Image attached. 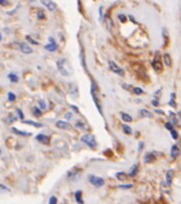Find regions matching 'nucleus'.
Masks as SVG:
<instances>
[{"mask_svg":"<svg viewBox=\"0 0 181 204\" xmlns=\"http://www.w3.org/2000/svg\"><path fill=\"white\" fill-rule=\"evenodd\" d=\"M57 69H58L60 72L66 77L71 75V67H70V65L67 64V61H66L65 59L57 60Z\"/></svg>","mask_w":181,"mask_h":204,"instance_id":"f257e3e1","label":"nucleus"},{"mask_svg":"<svg viewBox=\"0 0 181 204\" xmlns=\"http://www.w3.org/2000/svg\"><path fill=\"white\" fill-rule=\"evenodd\" d=\"M97 92H98L97 86H96V83H94V82H92V86H90V95H92V98H93L94 103H96V107H97V109H98L99 113H101V115H103V110H102L101 101H99L98 96H97Z\"/></svg>","mask_w":181,"mask_h":204,"instance_id":"f03ea898","label":"nucleus"},{"mask_svg":"<svg viewBox=\"0 0 181 204\" xmlns=\"http://www.w3.org/2000/svg\"><path fill=\"white\" fill-rule=\"evenodd\" d=\"M81 141H82L83 143H86V145H87L88 147H90V148H96V147H97V141H96L94 136L89 135V133L83 135V136L81 137Z\"/></svg>","mask_w":181,"mask_h":204,"instance_id":"7ed1b4c3","label":"nucleus"},{"mask_svg":"<svg viewBox=\"0 0 181 204\" xmlns=\"http://www.w3.org/2000/svg\"><path fill=\"white\" fill-rule=\"evenodd\" d=\"M88 182L94 185V187H102L104 185V179L101 178V177H97V176H93V174H89L88 176Z\"/></svg>","mask_w":181,"mask_h":204,"instance_id":"20e7f679","label":"nucleus"},{"mask_svg":"<svg viewBox=\"0 0 181 204\" xmlns=\"http://www.w3.org/2000/svg\"><path fill=\"white\" fill-rule=\"evenodd\" d=\"M16 46L17 49L20 51H22V54H26V55H30V54H32V49L27 44H24V43H16Z\"/></svg>","mask_w":181,"mask_h":204,"instance_id":"39448f33","label":"nucleus"},{"mask_svg":"<svg viewBox=\"0 0 181 204\" xmlns=\"http://www.w3.org/2000/svg\"><path fill=\"white\" fill-rule=\"evenodd\" d=\"M108 64H109V69L113 71L114 74H117V75H119V76H123V75H124V71L120 69L119 66H118L116 62H114V61H109Z\"/></svg>","mask_w":181,"mask_h":204,"instance_id":"423d86ee","label":"nucleus"},{"mask_svg":"<svg viewBox=\"0 0 181 204\" xmlns=\"http://www.w3.org/2000/svg\"><path fill=\"white\" fill-rule=\"evenodd\" d=\"M49 41H50V44H47V45H45V49L47 50V51H56L57 50V44H56V40L53 39L52 36H50L49 38Z\"/></svg>","mask_w":181,"mask_h":204,"instance_id":"0eeeda50","label":"nucleus"},{"mask_svg":"<svg viewBox=\"0 0 181 204\" xmlns=\"http://www.w3.org/2000/svg\"><path fill=\"white\" fill-rule=\"evenodd\" d=\"M40 1H41V4L44 5V7H46L50 11H55V10H56V8H57V7H56V4L53 3L52 0H40Z\"/></svg>","mask_w":181,"mask_h":204,"instance_id":"6e6552de","label":"nucleus"},{"mask_svg":"<svg viewBox=\"0 0 181 204\" xmlns=\"http://www.w3.org/2000/svg\"><path fill=\"white\" fill-rule=\"evenodd\" d=\"M152 66H153V69L155 71H161L162 70V65H161V61L158 59V57H155L153 61H152Z\"/></svg>","mask_w":181,"mask_h":204,"instance_id":"1a4fd4ad","label":"nucleus"},{"mask_svg":"<svg viewBox=\"0 0 181 204\" xmlns=\"http://www.w3.org/2000/svg\"><path fill=\"white\" fill-rule=\"evenodd\" d=\"M36 140H37L39 142H41V143H44V145H49L50 143V137L45 136V135H37L36 136Z\"/></svg>","mask_w":181,"mask_h":204,"instance_id":"9d476101","label":"nucleus"},{"mask_svg":"<svg viewBox=\"0 0 181 204\" xmlns=\"http://www.w3.org/2000/svg\"><path fill=\"white\" fill-rule=\"evenodd\" d=\"M56 127L60 128V129H71L70 123L65 122V121H57L56 122Z\"/></svg>","mask_w":181,"mask_h":204,"instance_id":"9b49d317","label":"nucleus"},{"mask_svg":"<svg viewBox=\"0 0 181 204\" xmlns=\"http://www.w3.org/2000/svg\"><path fill=\"white\" fill-rule=\"evenodd\" d=\"M179 153H180V149H179V147H177V145H172V147H171V151H170V156H171V158H176L177 156H179Z\"/></svg>","mask_w":181,"mask_h":204,"instance_id":"f8f14e48","label":"nucleus"},{"mask_svg":"<svg viewBox=\"0 0 181 204\" xmlns=\"http://www.w3.org/2000/svg\"><path fill=\"white\" fill-rule=\"evenodd\" d=\"M154 161H155V153L149 152L145 154V157H144V162H145V163H152Z\"/></svg>","mask_w":181,"mask_h":204,"instance_id":"ddd939ff","label":"nucleus"},{"mask_svg":"<svg viewBox=\"0 0 181 204\" xmlns=\"http://www.w3.org/2000/svg\"><path fill=\"white\" fill-rule=\"evenodd\" d=\"M11 132H14L15 135H17V136H30L31 133L30 132H25V131H19L17 128H15V127H13L11 128Z\"/></svg>","mask_w":181,"mask_h":204,"instance_id":"4468645a","label":"nucleus"},{"mask_svg":"<svg viewBox=\"0 0 181 204\" xmlns=\"http://www.w3.org/2000/svg\"><path fill=\"white\" fill-rule=\"evenodd\" d=\"M120 117H122V119L124 122H131L133 121L131 116H129L128 113H125V112H120Z\"/></svg>","mask_w":181,"mask_h":204,"instance_id":"2eb2a0df","label":"nucleus"},{"mask_svg":"<svg viewBox=\"0 0 181 204\" xmlns=\"http://www.w3.org/2000/svg\"><path fill=\"white\" fill-rule=\"evenodd\" d=\"M75 198H76V202L77 203H81V204L84 203L83 199H82V192L81 190H77L76 192V193H75Z\"/></svg>","mask_w":181,"mask_h":204,"instance_id":"dca6fc26","label":"nucleus"},{"mask_svg":"<svg viewBox=\"0 0 181 204\" xmlns=\"http://www.w3.org/2000/svg\"><path fill=\"white\" fill-rule=\"evenodd\" d=\"M172 176H174V172H172V171H167V173H166V184H167V185L171 184Z\"/></svg>","mask_w":181,"mask_h":204,"instance_id":"f3484780","label":"nucleus"},{"mask_svg":"<svg viewBox=\"0 0 181 204\" xmlns=\"http://www.w3.org/2000/svg\"><path fill=\"white\" fill-rule=\"evenodd\" d=\"M122 128H123V131H124V133H125V135H131V133H133V129L129 127L128 124L123 123V124H122Z\"/></svg>","mask_w":181,"mask_h":204,"instance_id":"a211bd4d","label":"nucleus"},{"mask_svg":"<svg viewBox=\"0 0 181 204\" xmlns=\"http://www.w3.org/2000/svg\"><path fill=\"white\" fill-rule=\"evenodd\" d=\"M164 62H165L166 66H171L172 61H171V57H170L169 54H164Z\"/></svg>","mask_w":181,"mask_h":204,"instance_id":"6ab92c4d","label":"nucleus"},{"mask_svg":"<svg viewBox=\"0 0 181 204\" xmlns=\"http://www.w3.org/2000/svg\"><path fill=\"white\" fill-rule=\"evenodd\" d=\"M8 77H9V80H10L11 82H17V81H19V76H17L16 74H13V72H11V74L8 75Z\"/></svg>","mask_w":181,"mask_h":204,"instance_id":"aec40b11","label":"nucleus"},{"mask_svg":"<svg viewBox=\"0 0 181 204\" xmlns=\"http://www.w3.org/2000/svg\"><path fill=\"white\" fill-rule=\"evenodd\" d=\"M22 122L26 123V124L35 126V127H37V128H41V127H42V123H39V122H34V121H22Z\"/></svg>","mask_w":181,"mask_h":204,"instance_id":"412c9836","label":"nucleus"},{"mask_svg":"<svg viewBox=\"0 0 181 204\" xmlns=\"http://www.w3.org/2000/svg\"><path fill=\"white\" fill-rule=\"evenodd\" d=\"M136 173H138V164H134V167L131 168L130 173H128V177H134Z\"/></svg>","mask_w":181,"mask_h":204,"instance_id":"4be33fe9","label":"nucleus"},{"mask_svg":"<svg viewBox=\"0 0 181 204\" xmlns=\"http://www.w3.org/2000/svg\"><path fill=\"white\" fill-rule=\"evenodd\" d=\"M106 22H107V27H108V30H112V27H113V20H111V17H109V16H107V17H106Z\"/></svg>","mask_w":181,"mask_h":204,"instance_id":"5701e85b","label":"nucleus"},{"mask_svg":"<svg viewBox=\"0 0 181 204\" xmlns=\"http://www.w3.org/2000/svg\"><path fill=\"white\" fill-rule=\"evenodd\" d=\"M32 115L36 117H40L41 116V110L37 109V107H32Z\"/></svg>","mask_w":181,"mask_h":204,"instance_id":"b1692460","label":"nucleus"},{"mask_svg":"<svg viewBox=\"0 0 181 204\" xmlns=\"http://www.w3.org/2000/svg\"><path fill=\"white\" fill-rule=\"evenodd\" d=\"M140 116L141 117H152V113L148 110H140Z\"/></svg>","mask_w":181,"mask_h":204,"instance_id":"393cba45","label":"nucleus"},{"mask_svg":"<svg viewBox=\"0 0 181 204\" xmlns=\"http://www.w3.org/2000/svg\"><path fill=\"white\" fill-rule=\"evenodd\" d=\"M170 133H171V137H172V138L174 140H177L179 138V135H177V131L176 129H175L174 127L170 129Z\"/></svg>","mask_w":181,"mask_h":204,"instance_id":"a878e982","label":"nucleus"},{"mask_svg":"<svg viewBox=\"0 0 181 204\" xmlns=\"http://www.w3.org/2000/svg\"><path fill=\"white\" fill-rule=\"evenodd\" d=\"M126 177H128V176L124 174L123 172H119V173H117V178L119 179V181H124V179H125Z\"/></svg>","mask_w":181,"mask_h":204,"instance_id":"bb28decb","label":"nucleus"},{"mask_svg":"<svg viewBox=\"0 0 181 204\" xmlns=\"http://www.w3.org/2000/svg\"><path fill=\"white\" fill-rule=\"evenodd\" d=\"M169 105L172 106V107H176V102H175V93H171V98H170V102Z\"/></svg>","mask_w":181,"mask_h":204,"instance_id":"cd10ccee","label":"nucleus"},{"mask_svg":"<svg viewBox=\"0 0 181 204\" xmlns=\"http://www.w3.org/2000/svg\"><path fill=\"white\" fill-rule=\"evenodd\" d=\"M8 100H9V101H11V102L15 101V100H16L15 93H14V92H8Z\"/></svg>","mask_w":181,"mask_h":204,"instance_id":"c85d7f7f","label":"nucleus"},{"mask_svg":"<svg viewBox=\"0 0 181 204\" xmlns=\"http://www.w3.org/2000/svg\"><path fill=\"white\" fill-rule=\"evenodd\" d=\"M133 92H134L135 95H143L144 93V91L140 87H134V88H133Z\"/></svg>","mask_w":181,"mask_h":204,"instance_id":"c756f323","label":"nucleus"},{"mask_svg":"<svg viewBox=\"0 0 181 204\" xmlns=\"http://www.w3.org/2000/svg\"><path fill=\"white\" fill-rule=\"evenodd\" d=\"M26 40L29 41L30 44H32V45H39V43H37V41H36V40H34V39H32L31 36H29V35L26 36Z\"/></svg>","mask_w":181,"mask_h":204,"instance_id":"7c9ffc66","label":"nucleus"},{"mask_svg":"<svg viewBox=\"0 0 181 204\" xmlns=\"http://www.w3.org/2000/svg\"><path fill=\"white\" fill-rule=\"evenodd\" d=\"M76 127H77V128L84 129V128H86V126H84V123H83L82 121H77V122H76Z\"/></svg>","mask_w":181,"mask_h":204,"instance_id":"2f4dec72","label":"nucleus"},{"mask_svg":"<svg viewBox=\"0 0 181 204\" xmlns=\"http://www.w3.org/2000/svg\"><path fill=\"white\" fill-rule=\"evenodd\" d=\"M3 192H6V193H9V192H10V189H9L8 187H5V185L0 184V193H3Z\"/></svg>","mask_w":181,"mask_h":204,"instance_id":"473e14b6","label":"nucleus"},{"mask_svg":"<svg viewBox=\"0 0 181 204\" xmlns=\"http://www.w3.org/2000/svg\"><path fill=\"white\" fill-rule=\"evenodd\" d=\"M39 106H40V109H41V110H45V109H46V107H47L44 100H40V101H39Z\"/></svg>","mask_w":181,"mask_h":204,"instance_id":"72a5a7b5","label":"nucleus"},{"mask_svg":"<svg viewBox=\"0 0 181 204\" xmlns=\"http://www.w3.org/2000/svg\"><path fill=\"white\" fill-rule=\"evenodd\" d=\"M16 119V117L15 116H13V115H10L8 118H6V123H11V122H14Z\"/></svg>","mask_w":181,"mask_h":204,"instance_id":"f704fd0d","label":"nucleus"},{"mask_svg":"<svg viewBox=\"0 0 181 204\" xmlns=\"http://www.w3.org/2000/svg\"><path fill=\"white\" fill-rule=\"evenodd\" d=\"M118 187L122 189H129V188H131V184H119Z\"/></svg>","mask_w":181,"mask_h":204,"instance_id":"c9c22d12","label":"nucleus"},{"mask_svg":"<svg viewBox=\"0 0 181 204\" xmlns=\"http://www.w3.org/2000/svg\"><path fill=\"white\" fill-rule=\"evenodd\" d=\"M37 17H39V19H44V17H45V13H44V11L39 10L37 11Z\"/></svg>","mask_w":181,"mask_h":204,"instance_id":"e433bc0d","label":"nucleus"},{"mask_svg":"<svg viewBox=\"0 0 181 204\" xmlns=\"http://www.w3.org/2000/svg\"><path fill=\"white\" fill-rule=\"evenodd\" d=\"M118 19L122 21V22H125V20H126V17H125V15H123V14H119L118 15Z\"/></svg>","mask_w":181,"mask_h":204,"instance_id":"4c0bfd02","label":"nucleus"},{"mask_svg":"<svg viewBox=\"0 0 181 204\" xmlns=\"http://www.w3.org/2000/svg\"><path fill=\"white\" fill-rule=\"evenodd\" d=\"M49 203H50V204H55V203H57V198H56V197H51L50 199H49Z\"/></svg>","mask_w":181,"mask_h":204,"instance_id":"58836bf2","label":"nucleus"},{"mask_svg":"<svg viewBox=\"0 0 181 204\" xmlns=\"http://www.w3.org/2000/svg\"><path fill=\"white\" fill-rule=\"evenodd\" d=\"M165 127H166L169 131H170V129L174 127V124H172V123H170V122H165Z\"/></svg>","mask_w":181,"mask_h":204,"instance_id":"ea45409f","label":"nucleus"},{"mask_svg":"<svg viewBox=\"0 0 181 204\" xmlns=\"http://www.w3.org/2000/svg\"><path fill=\"white\" fill-rule=\"evenodd\" d=\"M16 112L19 113V117H20L21 119H24V113H22V111H21L20 109H16Z\"/></svg>","mask_w":181,"mask_h":204,"instance_id":"a19ab883","label":"nucleus"},{"mask_svg":"<svg viewBox=\"0 0 181 204\" xmlns=\"http://www.w3.org/2000/svg\"><path fill=\"white\" fill-rule=\"evenodd\" d=\"M65 118H66V119H71V118H72V113H71V112H67V113L65 115Z\"/></svg>","mask_w":181,"mask_h":204,"instance_id":"79ce46f5","label":"nucleus"},{"mask_svg":"<svg viewBox=\"0 0 181 204\" xmlns=\"http://www.w3.org/2000/svg\"><path fill=\"white\" fill-rule=\"evenodd\" d=\"M99 14H101L99 19H102V16H103V7H99Z\"/></svg>","mask_w":181,"mask_h":204,"instance_id":"37998d69","label":"nucleus"},{"mask_svg":"<svg viewBox=\"0 0 181 204\" xmlns=\"http://www.w3.org/2000/svg\"><path fill=\"white\" fill-rule=\"evenodd\" d=\"M152 103H153L155 107H158V106H159V101H158V100H154V101L152 102Z\"/></svg>","mask_w":181,"mask_h":204,"instance_id":"c03bdc74","label":"nucleus"},{"mask_svg":"<svg viewBox=\"0 0 181 204\" xmlns=\"http://www.w3.org/2000/svg\"><path fill=\"white\" fill-rule=\"evenodd\" d=\"M0 5H8V0H0Z\"/></svg>","mask_w":181,"mask_h":204,"instance_id":"a18cd8bd","label":"nucleus"},{"mask_svg":"<svg viewBox=\"0 0 181 204\" xmlns=\"http://www.w3.org/2000/svg\"><path fill=\"white\" fill-rule=\"evenodd\" d=\"M143 148H144V143H143V142H140V143H139V147H138V149H139V151H141Z\"/></svg>","mask_w":181,"mask_h":204,"instance_id":"49530a36","label":"nucleus"},{"mask_svg":"<svg viewBox=\"0 0 181 204\" xmlns=\"http://www.w3.org/2000/svg\"><path fill=\"white\" fill-rule=\"evenodd\" d=\"M71 109H72V110H73L75 112H77V113H78V109H77V107H76V106H72V105H71Z\"/></svg>","mask_w":181,"mask_h":204,"instance_id":"de8ad7c7","label":"nucleus"},{"mask_svg":"<svg viewBox=\"0 0 181 204\" xmlns=\"http://www.w3.org/2000/svg\"><path fill=\"white\" fill-rule=\"evenodd\" d=\"M156 113H160V115H162V113H164V112H162L161 110H156Z\"/></svg>","mask_w":181,"mask_h":204,"instance_id":"09e8293b","label":"nucleus"},{"mask_svg":"<svg viewBox=\"0 0 181 204\" xmlns=\"http://www.w3.org/2000/svg\"><path fill=\"white\" fill-rule=\"evenodd\" d=\"M0 40H1V34H0Z\"/></svg>","mask_w":181,"mask_h":204,"instance_id":"8fccbe9b","label":"nucleus"},{"mask_svg":"<svg viewBox=\"0 0 181 204\" xmlns=\"http://www.w3.org/2000/svg\"><path fill=\"white\" fill-rule=\"evenodd\" d=\"M30 1H35V0H30Z\"/></svg>","mask_w":181,"mask_h":204,"instance_id":"3c124183","label":"nucleus"},{"mask_svg":"<svg viewBox=\"0 0 181 204\" xmlns=\"http://www.w3.org/2000/svg\"><path fill=\"white\" fill-rule=\"evenodd\" d=\"M0 153H1V151H0Z\"/></svg>","mask_w":181,"mask_h":204,"instance_id":"603ef678","label":"nucleus"}]
</instances>
